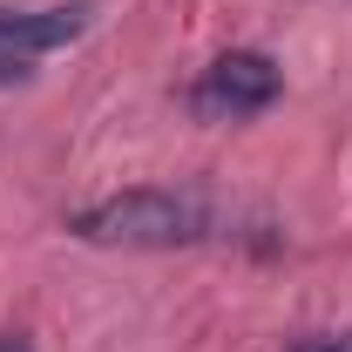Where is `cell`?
Here are the masks:
<instances>
[{"mask_svg":"<svg viewBox=\"0 0 352 352\" xmlns=\"http://www.w3.org/2000/svg\"><path fill=\"white\" fill-rule=\"evenodd\" d=\"M75 237L122 244V251H176V244L204 237V217H197V204H183L170 190H122V197L88 204L75 217Z\"/></svg>","mask_w":352,"mask_h":352,"instance_id":"cell-1","label":"cell"},{"mask_svg":"<svg viewBox=\"0 0 352 352\" xmlns=\"http://www.w3.org/2000/svg\"><path fill=\"white\" fill-rule=\"evenodd\" d=\"M190 102H197L204 122L264 116V109L278 102V68H271V54H258V47H230V54H217V61L204 68V82H197Z\"/></svg>","mask_w":352,"mask_h":352,"instance_id":"cell-2","label":"cell"},{"mask_svg":"<svg viewBox=\"0 0 352 352\" xmlns=\"http://www.w3.org/2000/svg\"><path fill=\"white\" fill-rule=\"evenodd\" d=\"M82 28H88V7H41V14H14V7H0V41L21 47V54L68 47Z\"/></svg>","mask_w":352,"mask_h":352,"instance_id":"cell-3","label":"cell"},{"mask_svg":"<svg viewBox=\"0 0 352 352\" xmlns=\"http://www.w3.org/2000/svg\"><path fill=\"white\" fill-rule=\"evenodd\" d=\"M28 75H34V54H21V47H7V41H0V88L28 82Z\"/></svg>","mask_w":352,"mask_h":352,"instance_id":"cell-4","label":"cell"},{"mask_svg":"<svg viewBox=\"0 0 352 352\" xmlns=\"http://www.w3.org/2000/svg\"><path fill=\"white\" fill-rule=\"evenodd\" d=\"M285 352H352V339H325V332H311V339H298V346Z\"/></svg>","mask_w":352,"mask_h":352,"instance_id":"cell-5","label":"cell"},{"mask_svg":"<svg viewBox=\"0 0 352 352\" xmlns=\"http://www.w3.org/2000/svg\"><path fill=\"white\" fill-rule=\"evenodd\" d=\"M0 352H34V346H28L21 332H7V339H0Z\"/></svg>","mask_w":352,"mask_h":352,"instance_id":"cell-6","label":"cell"}]
</instances>
